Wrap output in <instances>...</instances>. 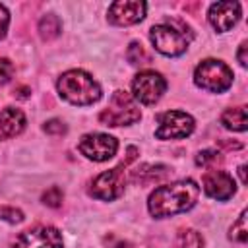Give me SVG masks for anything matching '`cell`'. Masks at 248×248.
<instances>
[{
	"instance_id": "1",
	"label": "cell",
	"mask_w": 248,
	"mask_h": 248,
	"mask_svg": "<svg viewBox=\"0 0 248 248\" xmlns=\"http://www.w3.org/2000/svg\"><path fill=\"white\" fill-rule=\"evenodd\" d=\"M198 194H200V188L192 178L176 180V182L155 188L149 194L147 209L155 219L184 213L196 205Z\"/></svg>"
},
{
	"instance_id": "2",
	"label": "cell",
	"mask_w": 248,
	"mask_h": 248,
	"mask_svg": "<svg viewBox=\"0 0 248 248\" xmlns=\"http://www.w3.org/2000/svg\"><path fill=\"white\" fill-rule=\"evenodd\" d=\"M56 89L64 101L78 107H87L101 99V85L83 70L64 72L56 81Z\"/></svg>"
},
{
	"instance_id": "3",
	"label": "cell",
	"mask_w": 248,
	"mask_h": 248,
	"mask_svg": "<svg viewBox=\"0 0 248 248\" xmlns=\"http://www.w3.org/2000/svg\"><path fill=\"white\" fill-rule=\"evenodd\" d=\"M138 149L136 147H128V157L114 169L110 170H105L101 174H97L91 182V188H89V194L97 200H103V202H112L116 200L118 196L124 194V184H126V176H124V169L128 167L130 161H134Z\"/></svg>"
},
{
	"instance_id": "4",
	"label": "cell",
	"mask_w": 248,
	"mask_h": 248,
	"mask_svg": "<svg viewBox=\"0 0 248 248\" xmlns=\"http://www.w3.org/2000/svg\"><path fill=\"white\" fill-rule=\"evenodd\" d=\"M194 81L198 87H202L205 91L223 93L232 85V72L225 62L215 60V58H207L196 66Z\"/></svg>"
},
{
	"instance_id": "5",
	"label": "cell",
	"mask_w": 248,
	"mask_h": 248,
	"mask_svg": "<svg viewBox=\"0 0 248 248\" xmlns=\"http://www.w3.org/2000/svg\"><path fill=\"white\" fill-rule=\"evenodd\" d=\"M141 118V112L134 101V97L126 91H114L108 107L99 114L101 124L105 126H128Z\"/></svg>"
},
{
	"instance_id": "6",
	"label": "cell",
	"mask_w": 248,
	"mask_h": 248,
	"mask_svg": "<svg viewBox=\"0 0 248 248\" xmlns=\"http://www.w3.org/2000/svg\"><path fill=\"white\" fill-rule=\"evenodd\" d=\"M151 43L155 46L157 52L165 54V56H180L186 52L190 39L186 37V33H182L180 29L161 23V25H153L149 31Z\"/></svg>"
},
{
	"instance_id": "7",
	"label": "cell",
	"mask_w": 248,
	"mask_h": 248,
	"mask_svg": "<svg viewBox=\"0 0 248 248\" xmlns=\"http://www.w3.org/2000/svg\"><path fill=\"white\" fill-rule=\"evenodd\" d=\"M165 91H167L165 78L159 72H153V70L140 72L132 81L134 99L140 101L141 105H155L163 97Z\"/></svg>"
},
{
	"instance_id": "8",
	"label": "cell",
	"mask_w": 248,
	"mask_h": 248,
	"mask_svg": "<svg viewBox=\"0 0 248 248\" xmlns=\"http://www.w3.org/2000/svg\"><path fill=\"white\" fill-rule=\"evenodd\" d=\"M194 132V118L182 110H167L159 116V126L155 130L157 140H178Z\"/></svg>"
},
{
	"instance_id": "9",
	"label": "cell",
	"mask_w": 248,
	"mask_h": 248,
	"mask_svg": "<svg viewBox=\"0 0 248 248\" xmlns=\"http://www.w3.org/2000/svg\"><path fill=\"white\" fill-rule=\"evenodd\" d=\"M81 155H85L87 159L91 161H97V163H103V161H108L116 155L118 151V141L108 136V134H101V132H93V134H85L79 143H78Z\"/></svg>"
},
{
	"instance_id": "10",
	"label": "cell",
	"mask_w": 248,
	"mask_h": 248,
	"mask_svg": "<svg viewBox=\"0 0 248 248\" xmlns=\"http://www.w3.org/2000/svg\"><path fill=\"white\" fill-rule=\"evenodd\" d=\"M12 248H64V242L58 229L39 225L23 231L16 238Z\"/></svg>"
},
{
	"instance_id": "11",
	"label": "cell",
	"mask_w": 248,
	"mask_h": 248,
	"mask_svg": "<svg viewBox=\"0 0 248 248\" xmlns=\"http://www.w3.org/2000/svg\"><path fill=\"white\" fill-rule=\"evenodd\" d=\"M147 4L141 0H118L108 6V21L112 25H134L145 17Z\"/></svg>"
},
{
	"instance_id": "12",
	"label": "cell",
	"mask_w": 248,
	"mask_h": 248,
	"mask_svg": "<svg viewBox=\"0 0 248 248\" xmlns=\"http://www.w3.org/2000/svg\"><path fill=\"white\" fill-rule=\"evenodd\" d=\"M207 19L217 33H225L236 25L240 19V4L238 2H215L209 6Z\"/></svg>"
},
{
	"instance_id": "13",
	"label": "cell",
	"mask_w": 248,
	"mask_h": 248,
	"mask_svg": "<svg viewBox=\"0 0 248 248\" xmlns=\"http://www.w3.org/2000/svg\"><path fill=\"white\" fill-rule=\"evenodd\" d=\"M203 190L209 198L225 202L234 196L236 186H234L232 176L227 174L225 170H209L203 174Z\"/></svg>"
},
{
	"instance_id": "14",
	"label": "cell",
	"mask_w": 248,
	"mask_h": 248,
	"mask_svg": "<svg viewBox=\"0 0 248 248\" xmlns=\"http://www.w3.org/2000/svg\"><path fill=\"white\" fill-rule=\"evenodd\" d=\"M27 120L25 114L16 107H6L0 112V134L4 138H16L23 132Z\"/></svg>"
},
{
	"instance_id": "15",
	"label": "cell",
	"mask_w": 248,
	"mask_h": 248,
	"mask_svg": "<svg viewBox=\"0 0 248 248\" xmlns=\"http://www.w3.org/2000/svg\"><path fill=\"white\" fill-rule=\"evenodd\" d=\"M221 124H223L227 130L244 132V130L248 128V122H246V107L240 105V107L227 108V110L221 114Z\"/></svg>"
},
{
	"instance_id": "16",
	"label": "cell",
	"mask_w": 248,
	"mask_h": 248,
	"mask_svg": "<svg viewBox=\"0 0 248 248\" xmlns=\"http://www.w3.org/2000/svg\"><path fill=\"white\" fill-rule=\"evenodd\" d=\"M60 31H62V23H60L58 16H54V14H46V16L41 17V21H39V33H41L43 39L50 41V39L58 37Z\"/></svg>"
},
{
	"instance_id": "17",
	"label": "cell",
	"mask_w": 248,
	"mask_h": 248,
	"mask_svg": "<svg viewBox=\"0 0 248 248\" xmlns=\"http://www.w3.org/2000/svg\"><path fill=\"white\" fill-rule=\"evenodd\" d=\"M165 174H167V167L163 165H143L141 170H136L132 178L140 182H155L161 180Z\"/></svg>"
},
{
	"instance_id": "18",
	"label": "cell",
	"mask_w": 248,
	"mask_h": 248,
	"mask_svg": "<svg viewBox=\"0 0 248 248\" xmlns=\"http://www.w3.org/2000/svg\"><path fill=\"white\" fill-rule=\"evenodd\" d=\"M229 238L234 240V242H240V244L248 240V211L246 209H242L238 219L229 229Z\"/></svg>"
},
{
	"instance_id": "19",
	"label": "cell",
	"mask_w": 248,
	"mask_h": 248,
	"mask_svg": "<svg viewBox=\"0 0 248 248\" xmlns=\"http://www.w3.org/2000/svg\"><path fill=\"white\" fill-rule=\"evenodd\" d=\"M174 246L176 248H203V236L194 229H184L178 232Z\"/></svg>"
},
{
	"instance_id": "20",
	"label": "cell",
	"mask_w": 248,
	"mask_h": 248,
	"mask_svg": "<svg viewBox=\"0 0 248 248\" xmlns=\"http://www.w3.org/2000/svg\"><path fill=\"white\" fill-rule=\"evenodd\" d=\"M126 58H128V62L134 64V66H141V64H147V62H149V54L145 52V48H143L141 43H138V41L130 43V46H128V50H126Z\"/></svg>"
},
{
	"instance_id": "21",
	"label": "cell",
	"mask_w": 248,
	"mask_h": 248,
	"mask_svg": "<svg viewBox=\"0 0 248 248\" xmlns=\"http://www.w3.org/2000/svg\"><path fill=\"white\" fill-rule=\"evenodd\" d=\"M41 200H43V203L48 205V207H60V205H62V200H64V192H62L58 186H50L46 192H43Z\"/></svg>"
},
{
	"instance_id": "22",
	"label": "cell",
	"mask_w": 248,
	"mask_h": 248,
	"mask_svg": "<svg viewBox=\"0 0 248 248\" xmlns=\"http://www.w3.org/2000/svg\"><path fill=\"white\" fill-rule=\"evenodd\" d=\"M217 161H219V153L213 151V149H205V151H200L196 155V165L198 167H211Z\"/></svg>"
},
{
	"instance_id": "23",
	"label": "cell",
	"mask_w": 248,
	"mask_h": 248,
	"mask_svg": "<svg viewBox=\"0 0 248 248\" xmlns=\"http://www.w3.org/2000/svg\"><path fill=\"white\" fill-rule=\"evenodd\" d=\"M43 130L46 134H50V136H62V134H66V124L62 120H58V118H52V120L43 124Z\"/></svg>"
},
{
	"instance_id": "24",
	"label": "cell",
	"mask_w": 248,
	"mask_h": 248,
	"mask_svg": "<svg viewBox=\"0 0 248 248\" xmlns=\"http://www.w3.org/2000/svg\"><path fill=\"white\" fill-rule=\"evenodd\" d=\"M0 217L8 223H21L23 221V213L16 207H2L0 209Z\"/></svg>"
},
{
	"instance_id": "25",
	"label": "cell",
	"mask_w": 248,
	"mask_h": 248,
	"mask_svg": "<svg viewBox=\"0 0 248 248\" xmlns=\"http://www.w3.org/2000/svg\"><path fill=\"white\" fill-rule=\"evenodd\" d=\"M12 76H14V64L8 58H0V85L10 81Z\"/></svg>"
},
{
	"instance_id": "26",
	"label": "cell",
	"mask_w": 248,
	"mask_h": 248,
	"mask_svg": "<svg viewBox=\"0 0 248 248\" xmlns=\"http://www.w3.org/2000/svg\"><path fill=\"white\" fill-rule=\"evenodd\" d=\"M8 25H10V14H8V10L0 4V39L6 35Z\"/></svg>"
},
{
	"instance_id": "27",
	"label": "cell",
	"mask_w": 248,
	"mask_h": 248,
	"mask_svg": "<svg viewBox=\"0 0 248 248\" xmlns=\"http://www.w3.org/2000/svg\"><path fill=\"white\" fill-rule=\"evenodd\" d=\"M236 58H238V62H240V66H242V68H246V66H248V43H246V41H244V43H240L238 52H236Z\"/></svg>"
},
{
	"instance_id": "28",
	"label": "cell",
	"mask_w": 248,
	"mask_h": 248,
	"mask_svg": "<svg viewBox=\"0 0 248 248\" xmlns=\"http://www.w3.org/2000/svg\"><path fill=\"white\" fill-rule=\"evenodd\" d=\"M29 93H31V91H29L27 87H19V89H16V91H14V95H17V97H21V99L29 97Z\"/></svg>"
},
{
	"instance_id": "29",
	"label": "cell",
	"mask_w": 248,
	"mask_h": 248,
	"mask_svg": "<svg viewBox=\"0 0 248 248\" xmlns=\"http://www.w3.org/2000/svg\"><path fill=\"white\" fill-rule=\"evenodd\" d=\"M238 174H240V182L246 184V182H248V180H246V165H240V167H238Z\"/></svg>"
}]
</instances>
